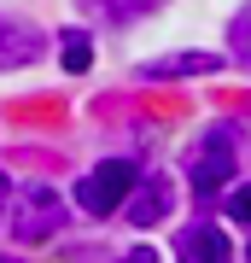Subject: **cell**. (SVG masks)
<instances>
[{"label":"cell","instance_id":"6da1fadb","mask_svg":"<svg viewBox=\"0 0 251 263\" xmlns=\"http://www.w3.org/2000/svg\"><path fill=\"white\" fill-rule=\"evenodd\" d=\"M234 146H240V141H234L228 123L205 129L193 146H187V181H193V193H216L234 176Z\"/></svg>","mask_w":251,"mask_h":263},{"label":"cell","instance_id":"7a4b0ae2","mask_svg":"<svg viewBox=\"0 0 251 263\" xmlns=\"http://www.w3.org/2000/svg\"><path fill=\"white\" fill-rule=\"evenodd\" d=\"M134 181H140V164H129V158H105L93 176L76 181V205H82L88 216H111V211H123V199L134 193Z\"/></svg>","mask_w":251,"mask_h":263},{"label":"cell","instance_id":"3957f363","mask_svg":"<svg viewBox=\"0 0 251 263\" xmlns=\"http://www.w3.org/2000/svg\"><path fill=\"white\" fill-rule=\"evenodd\" d=\"M59 228H65V199H59L53 187H24L18 216H12V234H18L24 246H35L47 234H59Z\"/></svg>","mask_w":251,"mask_h":263},{"label":"cell","instance_id":"277c9868","mask_svg":"<svg viewBox=\"0 0 251 263\" xmlns=\"http://www.w3.org/2000/svg\"><path fill=\"white\" fill-rule=\"evenodd\" d=\"M41 53H47V35H41V29L0 12V70H24V65H35Z\"/></svg>","mask_w":251,"mask_h":263},{"label":"cell","instance_id":"5b68a950","mask_svg":"<svg viewBox=\"0 0 251 263\" xmlns=\"http://www.w3.org/2000/svg\"><path fill=\"white\" fill-rule=\"evenodd\" d=\"M176 252H181V263H234L228 234H222L216 222H193V228H181Z\"/></svg>","mask_w":251,"mask_h":263},{"label":"cell","instance_id":"8992f818","mask_svg":"<svg viewBox=\"0 0 251 263\" xmlns=\"http://www.w3.org/2000/svg\"><path fill=\"white\" fill-rule=\"evenodd\" d=\"M123 211H129V222H134V228H152V222H164V216H169V181H164V176H146V181H134V193L123 199Z\"/></svg>","mask_w":251,"mask_h":263},{"label":"cell","instance_id":"52a82bcc","mask_svg":"<svg viewBox=\"0 0 251 263\" xmlns=\"http://www.w3.org/2000/svg\"><path fill=\"white\" fill-rule=\"evenodd\" d=\"M222 70V59L216 53H169V59H152V65H140L146 82H176V76H210Z\"/></svg>","mask_w":251,"mask_h":263},{"label":"cell","instance_id":"ba28073f","mask_svg":"<svg viewBox=\"0 0 251 263\" xmlns=\"http://www.w3.org/2000/svg\"><path fill=\"white\" fill-rule=\"evenodd\" d=\"M76 6H82L88 18H100V24H134V18H146V12H158L164 0H76Z\"/></svg>","mask_w":251,"mask_h":263},{"label":"cell","instance_id":"9c48e42d","mask_svg":"<svg viewBox=\"0 0 251 263\" xmlns=\"http://www.w3.org/2000/svg\"><path fill=\"white\" fill-rule=\"evenodd\" d=\"M59 53H65V70H88V65H93V41L82 35V29H65Z\"/></svg>","mask_w":251,"mask_h":263},{"label":"cell","instance_id":"30bf717a","mask_svg":"<svg viewBox=\"0 0 251 263\" xmlns=\"http://www.w3.org/2000/svg\"><path fill=\"white\" fill-rule=\"evenodd\" d=\"M228 35H234V53H240V59H251V6L228 24Z\"/></svg>","mask_w":251,"mask_h":263},{"label":"cell","instance_id":"8fae6325","mask_svg":"<svg viewBox=\"0 0 251 263\" xmlns=\"http://www.w3.org/2000/svg\"><path fill=\"white\" fill-rule=\"evenodd\" d=\"M228 216H234V222H251V187H240L228 199Z\"/></svg>","mask_w":251,"mask_h":263},{"label":"cell","instance_id":"7c38bea8","mask_svg":"<svg viewBox=\"0 0 251 263\" xmlns=\"http://www.w3.org/2000/svg\"><path fill=\"white\" fill-rule=\"evenodd\" d=\"M117 263H158V252H146V246H140V252H129V257H117Z\"/></svg>","mask_w":251,"mask_h":263},{"label":"cell","instance_id":"4fadbf2b","mask_svg":"<svg viewBox=\"0 0 251 263\" xmlns=\"http://www.w3.org/2000/svg\"><path fill=\"white\" fill-rule=\"evenodd\" d=\"M0 205H6V176H0Z\"/></svg>","mask_w":251,"mask_h":263},{"label":"cell","instance_id":"5bb4252c","mask_svg":"<svg viewBox=\"0 0 251 263\" xmlns=\"http://www.w3.org/2000/svg\"><path fill=\"white\" fill-rule=\"evenodd\" d=\"M0 263H24V257H0Z\"/></svg>","mask_w":251,"mask_h":263},{"label":"cell","instance_id":"9a60e30c","mask_svg":"<svg viewBox=\"0 0 251 263\" xmlns=\"http://www.w3.org/2000/svg\"><path fill=\"white\" fill-rule=\"evenodd\" d=\"M245 257H251V252H245Z\"/></svg>","mask_w":251,"mask_h":263}]
</instances>
